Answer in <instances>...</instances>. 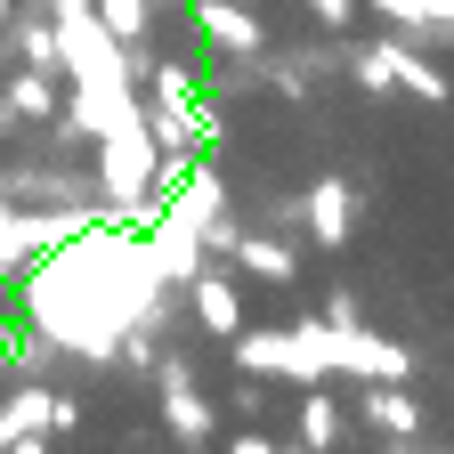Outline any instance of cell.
Segmentation results:
<instances>
[{"label": "cell", "mask_w": 454, "mask_h": 454, "mask_svg": "<svg viewBox=\"0 0 454 454\" xmlns=\"http://www.w3.org/2000/svg\"><path fill=\"white\" fill-rule=\"evenodd\" d=\"M98 146V203H114L130 227H138V211L162 195V146H154V130H146V106L130 114V122H114V130H98L90 138Z\"/></svg>", "instance_id": "obj_1"}, {"label": "cell", "mask_w": 454, "mask_h": 454, "mask_svg": "<svg viewBox=\"0 0 454 454\" xmlns=\"http://www.w3.org/2000/svg\"><path fill=\"white\" fill-rule=\"evenodd\" d=\"M227 349H236V365L260 373V381H293V389L333 381V325H325V317H317V325H284V333H252V325H244Z\"/></svg>", "instance_id": "obj_2"}, {"label": "cell", "mask_w": 454, "mask_h": 454, "mask_svg": "<svg viewBox=\"0 0 454 454\" xmlns=\"http://www.w3.org/2000/svg\"><path fill=\"white\" fill-rule=\"evenodd\" d=\"M154 389H162V430L179 438V446H211L219 438V414H211V397L195 389V365L187 357L154 349Z\"/></svg>", "instance_id": "obj_3"}, {"label": "cell", "mask_w": 454, "mask_h": 454, "mask_svg": "<svg viewBox=\"0 0 454 454\" xmlns=\"http://www.w3.org/2000/svg\"><path fill=\"white\" fill-rule=\"evenodd\" d=\"M333 373L349 381H414V349L365 333V325H333Z\"/></svg>", "instance_id": "obj_4"}, {"label": "cell", "mask_w": 454, "mask_h": 454, "mask_svg": "<svg viewBox=\"0 0 454 454\" xmlns=\"http://www.w3.org/2000/svg\"><path fill=\"white\" fill-rule=\"evenodd\" d=\"M187 17H195V41L211 57H260L268 49V33H260V17L244 0H187Z\"/></svg>", "instance_id": "obj_5"}, {"label": "cell", "mask_w": 454, "mask_h": 454, "mask_svg": "<svg viewBox=\"0 0 454 454\" xmlns=\"http://www.w3.org/2000/svg\"><path fill=\"white\" fill-rule=\"evenodd\" d=\"M301 227H309V244L340 252V244L357 236V187H349V179H317V187L301 195Z\"/></svg>", "instance_id": "obj_6"}, {"label": "cell", "mask_w": 454, "mask_h": 454, "mask_svg": "<svg viewBox=\"0 0 454 454\" xmlns=\"http://www.w3.org/2000/svg\"><path fill=\"white\" fill-rule=\"evenodd\" d=\"M179 293H187V317H195V325H203L211 340H236V333H244V293H236L227 276L195 268V276L179 284Z\"/></svg>", "instance_id": "obj_7"}, {"label": "cell", "mask_w": 454, "mask_h": 454, "mask_svg": "<svg viewBox=\"0 0 454 454\" xmlns=\"http://www.w3.org/2000/svg\"><path fill=\"white\" fill-rule=\"evenodd\" d=\"M357 414H365L389 446H414V438H422V406H414V389H406V381H365Z\"/></svg>", "instance_id": "obj_8"}, {"label": "cell", "mask_w": 454, "mask_h": 454, "mask_svg": "<svg viewBox=\"0 0 454 454\" xmlns=\"http://www.w3.org/2000/svg\"><path fill=\"white\" fill-rule=\"evenodd\" d=\"M381 41V57H389V82H397V98H414V106H446V74L430 66V57L406 41V33H373Z\"/></svg>", "instance_id": "obj_9"}, {"label": "cell", "mask_w": 454, "mask_h": 454, "mask_svg": "<svg viewBox=\"0 0 454 454\" xmlns=\"http://www.w3.org/2000/svg\"><path fill=\"white\" fill-rule=\"evenodd\" d=\"M41 252H49V244H41V211L0 195V284H17V276H25Z\"/></svg>", "instance_id": "obj_10"}, {"label": "cell", "mask_w": 454, "mask_h": 454, "mask_svg": "<svg viewBox=\"0 0 454 454\" xmlns=\"http://www.w3.org/2000/svg\"><path fill=\"white\" fill-rule=\"evenodd\" d=\"M57 98H66V82L41 74V66H17V74H9V90H0L9 122H57Z\"/></svg>", "instance_id": "obj_11"}, {"label": "cell", "mask_w": 454, "mask_h": 454, "mask_svg": "<svg viewBox=\"0 0 454 454\" xmlns=\"http://www.w3.org/2000/svg\"><path fill=\"white\" fill-rule=\"evenodd\" d=\"M49 438V389L25 381L17 397H0V446H41Z\"/></svg>", "instance_id": "obj_12"}, {"label": "cell", "mask_w": 454, "mask_h": 454, "mask_svg": "<svg viewBox=\"0 0 454 454\" xmlns=\"http://www.w3.org/2000/svg\"><path fill=\"white\" fill-rule=\"evenodd\" d=\"M236 260H244V276H260V284H293V276H301V252L284 244V236H236Z\"/></svg>", "instance_id": "obj_13"}, {"label": "cell", "mask_w": 454, "mask_h": 454, "mask_svg": "<svg viewBox=\"0 0 454 454\" xmlns=\"http://www.w3.org/2000/svg\"><path fill=\"white\" fill-rule=\"evenodd\" d=\"M389 25H414V41H454V0H373Z\"/></svg>", "instance_id": "obj_14"}, {"label": "cell", "mask_w": 454, "mask_h": 454, "mask_svg": "<svg viewBox=\"0 0 454 454\" xmlns=\"http://www.w3.org/2000/svg\"><path fill=\"white\" fill-rule=\"evenodd\" d=\"M90 9H98V25L122 41V49H138L154 33V0H90Z\"/></svg>", "instance_id": "obj_15"}, {"label": "cell", "mask_w": 454, "mask_h": 454, "mask_svg": "<svg viewBox=\"0 0 454 454\" xmlns=\"http://www.w3.org/2000/svg\"><path fill=\"white\" fill-rule=\"evenodd\" d=\"M301 446H340V406L325 381H309V397H301Z\"/></svg>", "instance_id": "obj_16"}, {"label": "cell", "mask_w": 454, "mask_h": 454, "mask_svg": "<svg viewBox=\"0 0 454 454\" xmlns=\"http://www.w3.org/2000/svg\"><path fill=\"white\" fill-rule=\"evenodd\" d=\"M349 74H357V90H373V98H397V82H389V57H381V41H365V49L349 57Z\"/></svg>", "instance_id": "obj_17"}, {"label": "cell", "mask_w": 454, "mask_h": 454, "mask_svg": "<svg viewBox=\"0 0 454 454\" xmlns=\"http://www.w3.org/2000/svg\"><path fill=\"white\" fill-rule=\"evenodd\" d=\"M309 9H317V25H325V33H349V17H357V0H309Z\"/></svg>", "instance_id": "obj_18"}, {"label": "cell", "mask_w": 454, "mask_h": 454, "mask_svg": "<svg viewBox=\"0 0 454 454\" xmlns=\"http://www.w3.org/2000/svg\"><path fill=\"white\" fill-rule=\"evenodd\" d=\"M66 430H82V406H74V397H57V389H49V438H66Z\"/></svg>", "instance_id": "obj_19"}, {"label": "cell", "mask_w": 454, "mask_h": 454, "mask_svg": "<svg viewBox=\"0 0 454 454\" xmlns=\"http://www.w3.org/2000/svg\"><path fill=\"white\" fill-rule=\"evenodd\" d=\"M41 9H49V17H66V9H90V0H41Z\"/></svg>", "instance_id": "obj_20"}, {"label": "cell", "mask_w": 454, "mask_h": 454, "mask_svg": "<svg viewBox=\"0 0 454 454\" xmlns=\"http://www.w3.org/2000/svg\"><path fill=\"white\" fill-rule=\"evenodd\" d=\"M9 17H17V0H0V25H9Z\"/></svg>", "instance_id": "obj_21"}, {"label": "cell", "mask_w": 454, "mask_h": 454, "mask_svg": "<svg viewBox=\"0 0 454 454\" xmlns=\"http://www.w3.org/2000/svg\"><path fill=\"white\" fill-rule=\"evenodd\" d=\"M154 9H187V0H154Z\"/></svg>", "instance_id": "obj_22"}, {"label": "cell", "mask_w": 454, "mask_h": 454, "mask_svg": "<svg viewBox=\"0 0 454 454\" xmlns=\"http://www.w3.org/2000/svg\"><path fill=\"white\" fill-rule=\"evenodd\" d=\"M0 195H9V187H0Z\"/></svg>", "instance_id": "obj_23"}]
</instances>
